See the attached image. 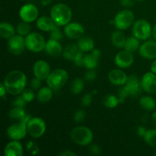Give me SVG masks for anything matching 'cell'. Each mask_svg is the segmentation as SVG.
<instances>
[{
  "label": "cell",
  "mask_w": 156,
  "mask_h": 156,
  "mask_svg": "<svg viewBox=\"0 0 156 156\" xmlns=\"http://www.w3.org/2000/svg\"><path fill=\"white\" fill-rule=\"evenodd\" d=\"M27 133L33 138H40L46 131V123L41 117H31L27 125Z\"/></svg>",
  "instance_id": "cell-8"
},
{
  "label": "cell",
  "mask_w": 156,
  "mask_h": 156,
  "mask_svg": "<svg viewBox=\"0 0 156 156\" xmlns=\"http://www.w3.org/2000/svg\"><path fill=\"white\" fill-rule=\"evenodd\" d=\"M6 92H7V91H6L5 86L4 83L2 82V83L0 84V94H1V97L3 98L4 99H5V96Z\"/></svg>",
  "instance_id": "cell-47"
},
{
  "label": "cell",
  "mask_w": 156,
  "mask_h": 156,
  "mask_svg": "<svg viewBox=\"0 0 156 156\" xmlns=\"http://www.w3.org/2000/svg\"><path fill=\"white\" fill-rule=\"evenodd\" d=\"M77 45L81 51L82 52H90L94 50V42L91 37L82 36L78 41Z\"/></svg>",
  "instance_id": "cell-24"
},
{
  "label": "cell",
  "mask_w": 156,
  "mask_h": 156,
  "mask_svg": "<svg viewBox=\"0 0 156 156\" xmlns=\"http://www.w3.org/2000/svg\"><path fill=\"white\" fill-rule=\"evenodd\" d=\"M71 140L79 146H85L91 144L93 140V133L85 126H77L70 133Z\"/></svg>",
  "instance_id": "cell-4"
},
{
  "label": "cell",
  "mask_w": 156,
  "mask_h": 156,
  "mask_svg": "<svg viewBox=\"0 0 156 156\" xmlns=\"http://www.w3.org/2000/svg\"><path fill=\"white\" fill-rule=\"evenodd\" d=\"M73 16L72 10L63 3H58L53 5L50 10V17L56 25L62 27L70 22Z\"/></svg>",
  "instance_id": "cell-2"
},
{
  "label": "cell",
  "mask_w": 156,
  "mask_h": 156,
  "mask_svg": "<svg viewBox=\"0 0 156 156\" xmlns=\"http://www.w3.org/2000/svg\"><path fill=\"white\" fill-rule=\"evenodd\" d=\"M84 87H85V82L83 79L80 78H76L72 82L70 89L71 92L74 94H79L83 91Z\"/></svg>",
  "instance_id": "cell-30"
},
{
  "label": "cell",
  "mask_w": 156,
  "mask_h": 156,
  "mask_svg": "<svg viewBox=\"0 0 156 156\" xmlns=\"http://www.w3.org/2000/svg\"><path fill=\"white\" fill-rule=\"evenodd\" d=\"M80 52L81 50L77 44H71L65 47L62 52V55H63V57L67 60L74 61Z\"/></svg>",
  "instance_id": "cell-22"
},
{
  "label": "cell",
  "mask_w": 156,
  "mask_h": 156,
  "mask_svg": "<svg viewBox=\"0 0 156 156\" xmlns=\"http://www.w3.org/2000/svg\"><path fill=\"white\" fill-rule=\"evenodd\" d=\"M120 3L123 6H126V7H131L134 5L133 0H120Z\"/></svg>",
  "instance_id": "cell-46"
},
{
  "label": "cell",
  "mask_w": 156,
  "mask_h": 156,
  "mask_svg": "<svg viewBox=\"0 0 156 156\" xmlns=\"http://www.w3.org/2000/svg\"><path fill=\"white\" fill-rule=\"evenodd\" d=\"M69 79L68 73L63 69H56L50 72L47 78V84L52 89L56 90L62 88L67 82Z\"/></svg>",
  "instance_id": "cell-5"
},
{
  "label": "cell",
  "mask_w": 156,
  "mask_h": 156,
  "mask_svg": "<svg viewBox=\"0 0 156 156\" xmlns=\"http://www.w3.org/2000/svg\"><path fill=\"white\" fill-rule=\"evenodd\" d=\"M133 34L139 40L149 39L152 34V29L149 21L144 19L137 20L133 26Z\"/></svg>",
  "instance_id": "cell-7"
},
{
  "label": "cell",
  "mask_w": 156,
  "mask_h": 156,
  "mask_svg": "<svg viewBox=\"0 0 156 156\" xmlns=\"http://www.w3.org/2000/svg\"><path fill=\"white\" fill-rule=\"evenodd\" d=\"M30 30H31V26H30V23L27 22V21H21L17 25L16 31L18 34L21 35V36H27L30 33Z\"/></svg>",
  "instance_id": "cell-31"
},
{
  "label": "cell",
  "mask_w": 156,
  "mask_h": 156,
  "mask_svg": "<svg viewBox=\"0 0 156 156\" xmlns=\"http://www.w3.org/2000/svg\"><path fill=\"white\" fill-rule=\"evenodd\" d=\"M152 123H153L154 126H155V128L156 129V111L153 113V114H152Z\"/></svg>",
  "instance_id": "cell-50"
},
{
  "label": "cell",
  "mask_w": 156,
  "mask_h": 156,
  "mask_svg": "<svg viewBox=\"0 0 156 156\" xmlns=\"http://www.w3.org/2000/svg\"><path fill=\"white\" fill-rule=\"evenodd\" d=\"M152 35H153L154 39L156 41V24H155V25L154 26L153 29H152Z\"/></svg>",
  "instance_id": "cell-51"
},
{
  "label": "cell",
  "mask_w": 156,
  "mask_h": 156,
  "mask_svg": "<svg viewBox=\"0 0 156 156\" xmlns=\"http://www.w3.org/2000/svg\"><path fill=\"white\" fill-rule=\"evenodd\" d=\"M8 48L9 52L14 55H20L26 48L25 39L21 35H15L9 40Z\"/></svg>",
  "instance_id": "cell-11"
},
{
  "label": "cell",
  "mask_w": 156,
  "mask_h": 156,
  "mask_svg": "<svg viewBox=\"0 0 156 156\" xmlns=\"http://www.w3.org/2000/svg\"><path fill=\"white\" fill-rule=\"evenodd\" d=\"M50 38L51 39H54L56 40V41H59L62 38V34L61 32L60 29H59V26L58 25H55L53 27V28L50 30Z\"/></svg>",
  "instance_id": "cell-35"
},
{
  "label": "cell",
  "mask_w": 156,
  "mask_h": 156,
  "mask_svg": "<svg viewBox=\"0 0 156 156\" xmlns=\"http://www.w3.org/2000/svg\"><path fill=\"white\" fill-rule=\"evenodd\" d=\"M96 76H97V73H96L95 70L88 69V71L85 73L84 78L88 82H92V81H94L96 79Z\"/></svg>",
  "instance_id": "cell-40"
},
{
  "label": "cell",
  "mask_w": 156,
  "mask_h": 156,
  "mask_svg": "<svg viewBox=\"0 0 156 156\" xmlns=\"http://www.w3.org/2000/svg\"><path fill=\"white\" fill-rule=\"evenodd\" d=\"M126 38L121 30H116L111 34V42L117 48H123L125 46Z\"/></svg>",
  "instance_id": "cell-26"
},
{
  "label": "cell",
  "mask_w": 156,
  "mask_h": 156,
  "mask_svg": "<svg viewBox=\"0 0 156 156\" xmlns=\"http://www.w3.org/2000/svg\"><path fill=\"white\" fill-rule=\"evenodd\" d=\"M3 83L8 93L12 95H18L25 89L27 77L23 72L14 70L5 76Z\"/></svg>",
  "instance_id": "cell-1"
},
{
  "label": "cell",
  "mask_w": 156,
  "mask_h": 156,
  "mask_svg": "<svg viewBox=\"0 0 156 156\" xmlns=\"http://www.w3.org/2000/svg\"><path fill=\"white\" fill-rule=\"evenodd\" d=\"M38 9L34 5L26 4L21 8L19 12L21 21L27 22H33L38 18Z\"/></svg>",
  "instance_id": "cell-12"
},
{
  "label": "cell",
  "mask_w": 156,
  "mask_h": 156,
  "mask_svg": "<svg viewBox=\"0 0 156 156\" xmlns=\"http://www.w3.org/2000/svg\"><path fill=\"white\" fill-rule=\"evenodd\" d=\"M26 48L34 53H39L45 49L46 42L44 37L39 33L32 32L25 37Z\"/></svg>",
  "instance_id": "cell-6"
},
{
  "label": "cell",
  "mask_w": 156,
  "mask_h": 156,
  "mask_svg": "<svg viewBox=\"0 0 156 156\" xmlns=\"http://www.w3.org/2000/svg\"><path fill=\"white\" fill-rule=\"evenodd\" d=\"M25 115L26 112L24 108H19V107H15L9 112V117L13 120H21Z\"/></svg>",
  "instance_id": "cell-34"
},
{
  "label": "cell",
  "mask_w": 156,
  "mask_h": 156,
  "mask_svg": "<svg viewBox=\"0 0 156 156\" xmlns=\"http://www.w3.org/2000/svg\"><path fill=\"white\" fill-rule=\"evenodd\" d=\"M90 151L93 155H100L101 149L98 145L93 144L90 146Z\"/></svg>",
  "instance_id": "cell-44"
},
{
  "label": "cell",
  "mask_w": 156,
  "mask_h": 156,
  "mask_svg": "<svg viewBox=\"0 0 156 156\" xmlns=\"http://www.w3.org/2000/svg\"><path fill=\"white\" fill-rule=\"evenodd\" d=\"M137 1H139V2H144V1H146V0H137Z\"/></svg>",
  "instance_id": "cell-52"
},
{
  "label": "cell",
  "mask_w": 156,
  "mask_h": 156,
  "mask_svg": "<svg viewBox=\"0 0 156 156\" xmlns=\"http://www.w3.org/2000/svg\"><path fill=\"white\" fill-rule=\"evenodd\" d=\"M140 105L144 110L148 111H154L156 107V101L151 96H143L140 98Z\"/></svg>",
  "instance_id": "cell-28"
},
{
  "label": "cell",
  "mask_w": 156,
  "mask_h": 156,
  "mask_svg": "<svg viewBox=\"0 0 156 156\" xmlns=\"http://www.w3.org/2000/svg\"><path fill=\"white\" fill-rule=\"evenodd\" d=\"M33 73L34 77L41 80L47 79L50 73V67L48 62L44 60H38L34 63L33 67Z\"/></svg>",
  "instance_id": "cell-16"
},
{
  "label": "cell",
  "mask_w": 156,
  "mask_h": 156,
  "mask_svg": "<svg viewBox=\"0 0 156 156\" xmlns=\"http://www.w3.org/2000/svg\"><path fill=\"white\" fill-rule=\"evenodd\" d=\"M36 24L37 27L43 31H50L56 25L51 17L49 18L47 16H42L38 18Z\"/></svg>",
  "instance_id": "cell-23"
},
{
  "label": "cell",
  "mask_w": 156,
  "mask_h": 156,
  "mask_svg": "<svg viewBox=\"0 0 156 156\" xmlns=\"http://www.w3.org/2000/svg\"><path fill=\"white\" fill-rule=\"evenodd\" d=\"M143 139L149 146L152 147L156 146V129H148Z\"/></svg>",
  "instance_id": "cell-33"
},
{
  "label": "cell",
  "mask_w": 156,
  "mask_h": 156,
  "mask_svg": "<svg viewBox=\"0 0 156 156\" xmlns=\"http://www.w3.org/2000/svg\"><path fill=\"white\" fill-rule=\"evenodd\" d=\"M101 53L98 49H94L91 53L85 55L84 66L88 69H94L98 66Z\"/></svg>",
  "instance_id": "cell-18"
},
{
  "label": "cell",
  "mask_w": 156,
  "mask_h": 156,
  "mask_svg": "<svg viewBox=\"0 0 156 156\" xmlns=\"http://www.w3.org/2000/svg\"><path fill=\"white\" fill-rule=\"evenodd\" d=\"M37 100L41 103H47L51 100L53 97V91L49 86L42 87L37 92Z\"/></svg>",
  "instance_id": "cell-27"
},
{
  "label": "cell",
  "mask_w": 156,
  "mask_h": 156,
  "mask_svg": "<svg viewBox=\"0 0 156 156\" xmlns=\"http://www.w3.org/2000/svg\"><path fill=\"white\" fill-rule=\"evenodd\" d=\"M59 155H60V156H76V154L70 150H65V151H63V152H60V153L59 154Z\"/></svg>",
  "instance_id": "cell-48"
},
{
  "label": "cell",
  "mask_w": 156,
  "mask_h": 156,
  "mask_svg": "<svg viewBox=\"0 0 156 156\" xmlns=\"http://www.w3.org/2000/svg\"><path fill=\"white\" fill-rule=\"evenodd\" d=\"M84 57H85V55L83 54V52L81 51L79 53L76 58L75 59V60L73 61L74 63L76 64V66H84Z\"/></svg>",
  "instance_id": "cell-41"
},
{
  "label": "cell",
  "mask_w": 156,
  "mask_h": 156,
  "mask_svg": "<svg viewBox=\"0 0 156 156\" xmlns=\"http://www.w3.org/2000/svg\"><path fill=\"white\" fill-rule=\"evenodd\" d=\"M150 69H151V72H152V73L156 74V59H155V60L152 62V65H151V67H150Z\"/></svg>",
  "instance_id": "cell-49"
},
{
  "label": "cell",
  "mask_w": 156,
  "mask_h": 156,
  "mask_svg": "<svg viewBox=\"0 0 156 156\" xmlns=\"http://www.w3.org/2000/svg\"><path fill=\"white\" fill-rule=\"evenodd\" d=\"M143 89L141 86V82L134 75L128 76L126 83L122 88H120L118 92V98L120 102H123L127 97H137L141 93Z\"/></svg>",
  "instance_id": "cell-3"
},
{
  "label": "cell",
  "mask_w": 156,
  "mask_h": 156,
  "mask_svg": "<svg viewBox=\"0 0 156 156\" xmlns=\"http://www.w3.org/2000/svg\"><path fill=\"white\" fill-rule=\"evenodd\" d=\"M27 148L29 150V152H30L31 154H33V155L37 154L38 152H39V149H38V147L35 145L34 143H33V142H29V143H27Z\"/></svg>",
  "instance_id": "cell-43"
},
{
  "label": "cell",
  "mask_w": 156,
  "mask_h": 156,
  "mask_svg": "<svg viewBox=\"0 0 156 156\" xmlns=\"http://www.w3.org/2000/svg\"><path fill=\"white\" fill-rule=\"evenodd\" d=\"M21 95H22V97L24 98V100H25L27 103L31 102L35 98L34 92L32 88L31 89H30V88H27V89H26L25 88V89L22 91V93H21Z\"/></svg>",
  "instance_id": "cell-36"
},
{
  "label": "cell",
  "mask_w": 156,
  "mask_h": 156,
  "mask_svg": "<svg viewBox=\"0 0 156 156\" xmlns=\"http://www.w3.org/2000/svg\"><path fill=\"white\" fill-rule=\"evenodd\" d=\"M140 55L148 59H156V41H149L143 43L139 50Z\"/></svg>",
  "instance_id": "cell-17"
},
{
  "label": "cell",
  "mask_w": 156,
  "mask_h": 156,
  "mask_svg": "<svg viewBox=\"0 0 156 156\" xmlns=\"http://www.w3.org/2000/svg\"><path fill=\"white\" fill-rule=\"evenodd\" d=\"M27 102L24 100V98L22 97V95H19L13 101V105L15 107H19V108H24L27 105Z\"/></svg>",
  "instance_id": "cell-37"
},
{
  "label": "cell",
  "mask_w": 156,
  "mask_h": 156,
  "mask_svg": "<svg viewBox=\"0 0 156 156\" xmlns=\"http://www.w3.org/2000/svg\"><path fill=\"white\" fill-rule=\"evenodd\" d=\"M115 64L122 69L129 68L132 66L134 62V57L132 53L124 50L123 51H120L115 56L114 59Z\"/></svg>",
  "instance_id": "cell-15"
},
{
  "label": "cell",
  "mask_w": 156,
  "mask_h": 156,
  "mask_svg": "<svg viewBox=\"0 0 156 156\" xmlns=\"http://www.w3.org/2000/svg\"><path fill=\"white\" fill-rule=\"evenodd\" d=\"M120 103L118 97H116L114 94H107L103 99V104L106 108H114Z\"/></svg>",
  "instance_id": "cell-32"
},
{
  "label": "cell",
  "mask_w": 156,
  "mask_h": 156,
  "mask_svg": "<svg viewBox=\"0 0 156 156\" xmlns=\"http://www.w3.org/2000/svg\"><path fill=\"white\" fill-rule=\"evenodd\" d=\"M21 1H24V0H21Z\"/></svg>",
  "instance_id": "cell-54"
},
{
  "label": "cell",
  "mask_w": 156,
  "mask_h": 156,
  "mask_svg": "<svg viewBox=\"0 0 156 156\" xmlns=\"http://www.w3.org/2000/svg\"><path fill=\"white\" fill-rule=\"evenodd\" d=\"M45 51L50 56H59L62 54L63 50H62V47L59 41L50 38L46 42Z\"/></svg>",
  "instance_id": "cell-21"
},
{
  "label": "cell",
  "mask_w": 156,
  "mask_h": 156,
  "mask_svg": "<svg viewBox=\"0 0 156 156\" xmlns=\"http://www.w3.org/2000/svg\"><path fill=\"white\" fill-rule=\"evenodd\" d=\"M85 118V112L82 110H79L74 114V120L76 123H81Z\"/></svg>",
  "instance_id": "cell-38"
},
{
  "label": "cell",
  "mask_w": 156,
  "mask_h": 156,
  "mask_svg": "<svg viewBox=\"0 0 156 156\" xmlns=\"http://www.w3.org/2000/svg\"><path fill=\"white\" fill-rule=\"evenodd\" d=\"M92 93H87L82 97V105L84 107H88L92 102Z\"/></svg>",
  "instance_id": "cell-39"
},
{
  "label": "cell",
  "mask_w": 156,
  "mask_h": 156,
  "mask_svg": "<svg viewBox=\"0 0 156 156\" xmlns=\"http://www.w3.org/2000/svg\"><path fill=\"white\" fill-rule=\"evenodd\" d=\"M41 79H38V78L34 77L30 82V88L33 90H37L41 88Z\"/></svg>",
  "instance_id": "cell-42"
},
{
  "label": "cell",
  "mask_w": 156,
  "mask_h": 156,
  "mask_svg": "<svg viewBox=\"0 0 156 156\" xmlns=\"http://www.w3.org/2000/svg\"><path fill=\"white\" fill-rule=\"evenodd\" d=\"M141 86L146 92L156 94V74L152 72L145 73L141 79Z\"/></svg>",
  "instance_id": "cell-14"
},
{
  "label": "cell",
  "mask_w": 156,
  "mask_h": 156,
  "mask_svg": "<svg viewBox=\"0 0 156 156\" xmlns=\"http://www.w3.org/2000/svg\"><path fill=\"white\" fill-rule=\"evenodd\" d=\"M108 79L113 85L121 86L126 83L128 76L126 73L120 69H113L108 74Z\"/></svg>",
  "instance_id": "cell-19"
},
{
  "label": "cell",
  "mask_w": 156,
  "mask_h": 156,
  "mask_svg": "<svg viewBox=\"0 0 156 156\" xmlns=\"http://www.w3.org/2000/svg\"><path fill=\"white\" fill-rule=\"evenodd\" d=\"M134 21V15L130 10L120 11L114 18V25L118 30H126L132 25Z\"/></svg>",
  "instance_id": "cell-9"
},
{
  "label": "cell",
  "mask_w": 156,
  "mask_h": 156,
  "mask_svg": "<svg viewBox=\"0 0 156 156\" xmlns=\"http://www.w3.org/2000/svg\"><path fill=\"white\" fill-rule=\"evenodd\" d=\"M146 128L143 127V126H139L138 129H137V134H138L139 136L140 137H144L145 134H146Z\"/></svg>",
  "instance_id": "cell-45"
},
{
  "label": "cell",
  "mask_w": 156,
  "mask_h": 156,
  "mask_svg": "<svg viewBox=\"0 0 156 156\" xmlns=\"http://www.w3.org/2000/svg\"><path fill=\"white\" fill-rule=\"evenodd\" d=\"M155 155H156V150H155Z\"/></svg>",
  "instance_id": "cell-53"
},
{
  "label": "cell",
  "mask_w": 156,
  "mask_h": 156,
  "mask_svg": "<svg viewBox=\"0 0 156 156\" xmlns=\"http://www.w3.org/2000/svg\"><path fill=\"white\" fill-rule=\"evenodd\" d=\"M15 35V29L9 22H2L0 24V36L5 39H10Z\"/></svg>",
  "instance_id": "cell-25"
},
{
  "label": "cell",
  "mask_w": 156,
  "mask_h": 156,
  "mask_svg": "<svg viewBox=\"0 0 156 156\" xmlns=\"http://www.w3.org/2000/svg\"><path fill=\"white\" fill-rule=\"evenodd\" d=\"M27 133V125L19 121L9 126L7 129V135L12 140H19L24 138Z\"/></svg>",
  "instance_id": "cell-10"
},
{
  "label": "cell",
  "mask_w": 156,
  "mask_h": 156,
  "mask_svg": "<svg viewBox=\"0 0 156 156\" xmlns=\"http://www.w3.org/2000/svg\"><path fill=\"white\" fill-rule=\"evenodd\" d=\"M64 33L70 39L79 40L85 34V28L79 23L69 22L64 27Z\"/></svg>",
  "instance_id": "cell-13"
},
{
  "label": "cell",
  "mask_w": 156,
  "mask_h": 156,
  "mask_svg": "<svg viewBox=\"0 0 156 156\" xmlns=\"http://www.w3.org/2000/svg\"><path fill=\"white\" fill-rule=\"evenodd\" d=\"M23 154V146L18 140H12L5 147L4 155L5 156H22Z\"/></svg>",
  "instance_id": "cell-20"
},
{
  "label": "cell",
  "mask_w": 156,
  "mask_h": 156,
  "mask_svg": "<svg viewBox=\"0 0 156 156\" xmlns=\"http://www.w3.org/2000/svg\"><path fill=\"white\" fill-rule=\"evenodd\" d=\"M140 40L136 37L135 36H132L126 38L125 46L123 48H124V50H127V51L130 52V53H133V52L136 51L138 49H140Z\"/></svg>",
  "instance_id": "cell-29"
}]
</instances>
